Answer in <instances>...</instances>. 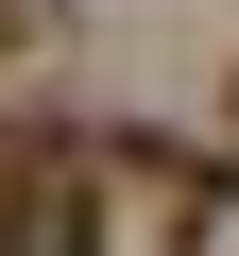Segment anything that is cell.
<instances>
[{
	"label": "cell",
	"mask_w": 239,
	"mask_h": 256,
	"mask_svg": "<svg viewBox=\"0 0 239 256\" xmlns=\"http://www.w3.org/2000/svg\"><path fill=\"white\" fill-rule=\"evenodd\" d=\"M222 102H239V86H222Z\"/></svg>",
	"instance_id": "cell-1"
}]
</instances>
